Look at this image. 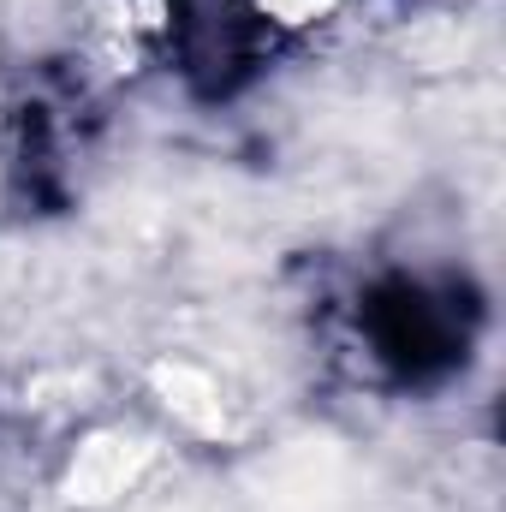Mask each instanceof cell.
<instances>
[{"mask_svg": "<svg viewBox=\"0 0 506 512\" xmlns=\"http://www.w3.org/2000/svg\"><path fill=\"white\" fill-rule=\"evenodd\" d=\"M155 382H161L167 405H173L191 429H221V399H215V387L203 382L191 364H161V370H155Z\"/></svg>", "mask_w": 506, "mask_h": 512, "instance_id": "cell-2", "label": "cell"}, {"mask_svg": "<svg viewBox=\"0 0 506 512\" xmlns=\"http://www.w3.org/2000/svg\"><path fill=\"white\" fill-rule=\"evenodd\" d=\"M280 18H316V12H328L334 0H268Z\"/></svg>", "mask_w": 506, "mask_h": 512, "instance_id": "cell-3", "label": "cell"}, {"mask_svg": "<svg viewBox=\"0 0 506 512\" xmlns=\"http://www.w3.org/2000/svg\"><path fill=\"white\" fill-rule=\"evenodd\" d=\"M137 465H143V447H131V441H120V435H102V441H90V447L78 453L66 489H72L78 507H108L114 495H126L131 489Z\"/></svg>", "mask_w": 506, "mask_h": 512, "instance_id": "cell-1", "label": "cell"}]
</instances>
